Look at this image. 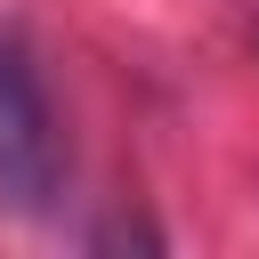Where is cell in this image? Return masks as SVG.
<instances>
[{"label":"cell","instance_id":"1","mask_svg":"<svg viewBox=\"0 0 259 259\" xmlns=\"http://www.w3.org/2000/svg\"><path fill=\"white\" fill-rule=\"evenodd\" d=\"M57 186H65V146H57L40 65L16 32H0V210L40 219L57 202Z\"/></svg>","mask_w":259,"mask_h":259}]
</instances>
